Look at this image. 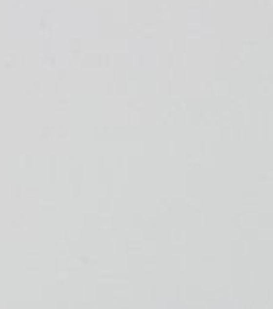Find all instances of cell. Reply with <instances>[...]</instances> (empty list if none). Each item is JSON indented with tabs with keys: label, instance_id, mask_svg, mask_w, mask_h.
Wrapping results in <instances>:
<instances>
[]
</instances>
